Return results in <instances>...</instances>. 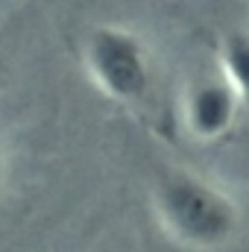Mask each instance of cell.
<instances>
[{
	"label": "cell",
	"mask_w": 249,
	"mask_h": 252,
	"mask_svg": "<svg viewBox=\"0 0 249 252\" xmlns=\"http://www.w3.org/2000/svg\"><path fill=\"white\" fill-rule=\"evenodd\" d=\"M150 202L164 235L185 250H223L241 232L238 199L193 167H161L153 179Z\"/></svg>",
	"instance_id": "6da1fadb"
},
{
	"label": "cell",
	"mask_w": 249,
	"mask_h": 252,
	"mask_svg": "<svg viewBox=\"0 0 249 252\" xmlns=\"http://www.w3.org/2000/svg\"><path fill=\"white\" fill-rule=\"evenodd\" d=\"M82 70L115 106L144 112L158 91V62L150 41L126 24H94L79 44Z\"/></svg>",
	"instance_id": "7a4b0ae2"
},
{
	"label": "cell",
	"mask_w": 249,
	"mask_h": 252,
	"mask_svg": "<svg viewBox=\"0 0 249 252\" xmlns=\"http://www.w3.org/2000/svg\"><path fill=\"white\" fill-rule=\"evenodd\" d=\"M244 100L235 88L220 76H196L187 82L179 97V124L190 141L196 144H217L235 132L244 112Z\"/></svg>",
	"instance_id": "3957f363"
},
{
	"label": "cell",
	"mask_w": 249,
	"mask_h": 252,
	"mask_svg": "<svg viewBox=\"0 0 249 252\" xmlns=\"http://www.w3.org/2000/svg\"><path fill=\"white\" fill-rule=\"evenodd\" d=\"M217 73L249 106V30H229L217 41Z\"/></svg>",
	"instance_id": "277c9868"
},
{
	"label": "cell",
	"mask_w": 249,
	"mask_h": 252,
	"mask_svg": "<svg viewBox=\"0 0 249 252\" xmlns=\"http://www.w3.org/2000/svg\"><path fill=\"white\" fill-rule=\"evenodd\" d=\"M0 179H3V153H0Z\"/></svg>",
	"instance_id": "5b68a950"
},
{
	"label": "cell",
	"mask_w": 249,
	"mask_h": 252,
	"mask_svg": "<svg viewBox=\"0 0 249 252\" xmlns=\"http://www.w3.org/2000/svg\"><path fill=\"white\" fill-rule=\"evenodd\" d=\"M247 3H249V0H247Z\"/></svg>",
	"instance_id": "8992f818"
}]
</instances>
